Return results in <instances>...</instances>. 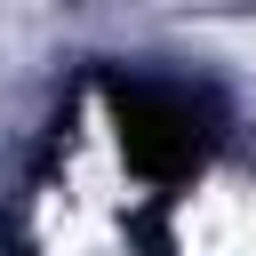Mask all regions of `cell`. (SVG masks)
Returning a JSON list of instances; mask_svg holds the SVG:
<instances>
[{
	"label": "cell",
	"mask_w": 256,
	"mask_h": 256,
	"mask_svg": "<svg viewBox=\"0 0 256 256\" xmlns=\"http://www.w3.org/2000/svg\"><path fill=\"white\" fill-rule=\"evenodd\" d=\"M184 256H256V192L248 184H208L176 216Z\"/></svg>",
	"instance_id": "obj_1"
},
{
	"label": "cell",
	"mask_w": 256,
	"mask_h": 256,
	"mask_svg": "<svg viewBox=\"0 0 256 256\" xmlns=\"http://www.w3.org/2000/svg\"><path fill=\"white\" fill-rule=\"evenodd\" d=\"M56 256H112V240H104V224H80V216H64V232H56Z\"/></svg>",
	"instance_id": "obj_2"
}]
</instances>
